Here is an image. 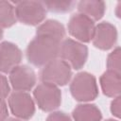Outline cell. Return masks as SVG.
I'll return each mask as SVG.
<instances>
[{
    "label": "cell",
    "instance_id": "cell-1",
    "mask_svg": "<svg viewBox=\"0 0 121 121\" xmlns=\"http://www.w3.org/2000/svg\"><path fill=\"white\" fill-rule=\"evenodd\" d=\"M60 43L61 41L54 37L36 34L26 50L27 60L34 66L43 67L47 62L57 59L60 53Z\"/></svg>",
    "mask_w": 121,
    "mask_h": 121
},
{
    "label": "cell",
    "instance_id": "cell-2",
    "mask_svg": "<svg viewBox=\"0 0 121 121\" xmlns=\"http://www.w3.org/2000/svg\"><path fill=\"white\" fill-rule=\"evenodd\" d=\"M72 96L79 102L95 100L98 95V87L94 75L88 72L78 73L70 83Z\"/></svg>",
    "mask_w": 121,
    "mask_h": 121
},
{
    "label": "cell",
    "instance_id": "cell-3",
    "mask_svg": "<svg viewBox=\"0 0 121 121\" xmlns=\"http://www.w3.org/2000/svg\"><path fill=\"white\" fill-rule=\"evenodd\" d=\"M71 78V67L61 59H54L47 62L40 72V79L42 82L51 83L58 87L66 85Z\"/></svg>",
    "mask_w": 121,
    "mask_h": 121
},
{
    "label": "cell",
    "instance_id": "cell-4",
    "mask_svg": "<svg viewBox=\"0 0 121 121\" xmlns=\"http://www.w3.org/2000/svg\"><path fill=\"white\" fill-rule=\"evenodd\" d=\"M59 56L75 70L81 69L88 59V47L76 40L64 39L60 43Z\"/></svg>",
    "mask_w": 121,
    "mask_h": 121
},
{
    "label": "cell",
    "instance_id": "cell-5",
    "mask_svg": "<svg viewBox=\"0 0 121 121\" xmlns=\"http://www.w3.org/2000/svg\"><path fill=\"white\" fill-rule=\"evenodd\" d=\"M17 21L28 26H38L46 17V9L41 1H19L15 3Z\"/></svg>",
    "mask_w": 121,
    "mask_h": 121
},
{
    "label": "cell",
    "instance_id": "cell-6",
    "mask_svg": "<svg viewBox=\"0 0 121 121\" xmlns=\"http://www.w3.org/2000/svg\"><path fill=\"white\" fill-rule=\"evenodd\" d=\"M33 96L39 109L43 112H54L61 103L60 88L51 83L42 82L38 84L33 91Z\"/></svg>",
    "mask_w": 121,
    "mask_h": 121
},
{
    "label": "cell",
    "instance_id": "cell-7",
    "mask_svg": "<svg viewBox=\"0 0 121 121\" xmlns=\"http://www.w3.org/2000/svg\"><path fill=\"white\" fill-rule=\"evenodd\" d=\"M8 105L10 112L18 119L28 120L35 113V102L26 92H13L9 95Z\"/></svg>",
    "mask_w": 121,
    "mask_h": 121
},
{
    "label": "cell",
    "instance_id": "cell-8",
    "mask_svg": "<svg viewBox=\"0 0 121 121\" xmlns=\"http://www.w3.org/2000/svg\"><path fill=\"white\" fill-rule=\"evenodd\" d=\"M95 22L89 17L81 14H73L67 25L69 34L80 43H89L92 41L95 31Z\"/></svg>",
    "mask_w": 121,
    "mask_h": 121
},
{
    "label": "cell",
    "instance_id": "cell-9",
    "mask_svg": "<svg viewBox=\"0 0 121 121\" xmlns=\"http://www.w3.org/2000/svg\"><path fill=\"white\" fill-rule=\"evenodd\" d=\"M9 82L16 92L30 91L36 84L37 77L34 70L26 64H20L9 73Z\"/></svg>",
    "mask_w": 121,
    "mask_h": 121
},
{
    "label": "cell",
    "instance_id": "cell-10",
    "mask_svg": "<svg viewBox=\"0 0 121 121\" xmlns=\"http://www.w3.org/2000/svg\"><path fill=\"white\" fill-rule=\"evenodd\" d=\"M117 42L116 27L109 22H101L95 26L92 43L95 47L100 50L112 48Z\"/></svg>",
    "mask_w": 121,
    "mask_h": 121
},
{
    "label": "cell",
    "instance_id": "cell-11",
    "mask_svg": "<svg viewBox=\"0 0 121 121\" xmlns=\"http://www.w3.org/2000/svg\"><path fill=\"white\" fill-rule=\"evenodd\" d=\"M23 59L21 49L11 42L0 43V73L8 74L20 65Z\"/></svg>",
    "mask_w": 121,
    "mask_h": 121
},
{
    "label": "cell",
    "instance_id": "cell-12",
    "mask_svg": "<svg viewBox=\"0 0 121 121\" xmlns=\"http://www.w3.org/2000/svg\"><path fill=\"white\" fill-rule=\"evenodd\" d=\"M103 94L109 97H116L121 93V76L120 73L107 70L99 78Z\"/></svg>",
    "mask_w": 121,
    "mask_h": 121
},
{
    "label": "cell",
    "instance_id": "cell-13",
    "mask_svg": "<svg viewBox=\"0 0 121 121\" xmlns=\"http://www.w3.org/2000/svg\"><path fill=\"white\" fill-rule=\"evenodd\" d=\"M78 13H81L94 22L100 20L106 11V4L98 0H83L77 4Z\"/></svg>",
    "mask_w": 121,
    "mask_h": 121
},
{
    "label": "cell",
    "instance_id": "cell-14",
    "mask_svg": "<svg viewBox=\"0 0 121 121\" xmlns=\"http://www.w3.org/2000/svg\"><path fill=\"white\" fill-rule=\"evenodd\" d=\"M72 117L74 121H101L102 113L96 105L83 103L74 109Z\"/></svg>",
    "mask_w": 121,
    "mask_h": 121
},
{
    "label": "cell",
    "instance_id": "cell-15",
    "mask_svg": "<svg viewBox=\"0 0 121 121\" xmlns=\"http://www.w3.org/2000/svg\"><path fill=\"white\" fill-rule=\"evenodd\" d=\"M65 33L63 25L57 20H46L40 24L36 29V34L54 37L61 42L64 40Z\"/></svg>",
    "mask_w": 121,
    "mask_h": 121
},
{
    "label": "cell",
    "instance_id": "cell-16",
    "mask_svg": "<svg viewBox=\"0 0 121 121\" xmlns=\"http://www.w3.org/2000/svg\"><path fill=\"white\" fill-rule=\"evenodd\" d=\"M17 22L15 7L11 2L0 0V26L8 28Z\"/></svg>",
    "mask_w": 121,
    "mask_h": 121
},
{
    "label": "cell",
    "instance_id": "cell-17",
    "mask_svg": "<svg viewBox=\"0 0 121 121\" xmlns=\"http://www.w3.org/2000/svg\"><path fill=\"white\" fill-rule=\"evenodd\" d=\"M43 5L46 10L54 13H65L74 9L77 5L75 1H45Z\"/></svg>",
    "mask_w": 121,
    "mask_h": 121
},
{
    "label": "cell",
    "instance_id": "cell-18",
    "mask_svg": "<svg viewBox=\"0 0 121 121\" xmlns=\"http://www.w3.org/2000/svg\"><path fill=\"white\" fill-rule=\"evenodd\" d=\"M107 68L108 70L120 73L121 64H120V47H115L107 58Z\"/></svg>",
    "mask_w": 121,
    "mask_h": 121
},
{
    "label": "cell",
    "instance_id": "cell-19",
    "mask_svg": "<svg viewBox=\"0 0 121 121\" xmlns=\"http://www.w3.org/2000/svg\"><path fill=\"white\" fill-rule=\"evenodd\" d=\"M10 94L9 82L6 76L0 73V100H5Z\"/></svg>",
    "mask_w": 121,
    "mask_h": 121
},
{
    "label": "cell",
    "instance_id": "cell-20",
    "mask_svg": "<svg viewBox=\"0 0 121 121\" xmlns=\"http://www.w3.org/2000/svg\"><path fill=\"white\" fill-rule=\"evenodd\" d=\"M45 121H72V120L71 117L64 112L54 111L47 116Z\"/></svg>",
    "mask_w": 121,
    "mask_h": 121
},
{
    "label": "cell",
    "instance_id": "cell-21",
    "mask_svg": "<svg viewBox=\"0 0 121 121\" xmlns=\"http://www.w3.org/2000/svg\"><path fill=\"white\" fill-rule=\"evenodd\" d=\"M111 112L113 116L119 118L121 116V97L120 95L113 97V100L111 102Z\"/></svg>",
    "mask_w": 121,
    "mask_h": 121
},
{
    "label": "cell",
    "instance_id": "cell-22",
    "mask_svg": "<svg viewBox=\"0 0 121 121\" xmlns=\"http://www.w3.org/2000/svg\"><path fill=\"white\" fill-rule=\"evenodd\" d=\"M9 116V110L5 100H0V121H5Z\"/></svg>",
    "mask_w": 121,
    "mask_h": 121
},
{
    "label": "cell",
    "instance_id": "cell-23",
    "mask_svg": "<svg viewBox=\"0 0 121 121\" xmlns=\"http://www.w3.org/2000/svg\"><path fill=\"white\" fill-rule=\"evenodd\" d=\"M5 121H24V120H21V119H18L16 117H10V118H7Z\"/></svg>",
    "mask_w": 121,
    "mask_h": 121
},
{
    "label": "cell",
    "instance_id": "cell-24",
    "mask_svg": "<svg viewBox=\"0 0 121 121\" xmlns=\"http://www.w3.org/2000/svg\"><path fill=\"white\" fill-rule=\"evenodd\" d=\"M120 5H121V3L119 2L118 4H117V6H116V16L119 18L120 17V14H119V12H118V10L120 9Z\"/></svg>",
    "mask_w": 121,
    "mask_h": 121
},
{
    "label": "cell",
    "instance_id": "cell-25",
    "mask_svg": "<svg viewBox=\"0 0 121 121\" xmlns=\"http://www.w3.org/2000/svg\"><path fill=\"white\" fill-rule=\"evenodd\" d=\"M2 38H3V30H2V27L0 26V41Z\"/></svg>",
    "mask_w": 121,
    "mask_h": 121
},
{
    "label": "cell",
    "instance_id": "cell-26",
    "mask_svg": "<svg viewBox=\"0 0 121 121\" xmlns=\"http://www.w3.org/2000/svg\"><path fill=\"white\" fill-rule=\"evenodd\" d=\"M106 121H118V120H116V119H112V118H110V119H107Z\"/></svg>",
    "mask_w": 121,
    "mask_h": 121
}]
</instances>
